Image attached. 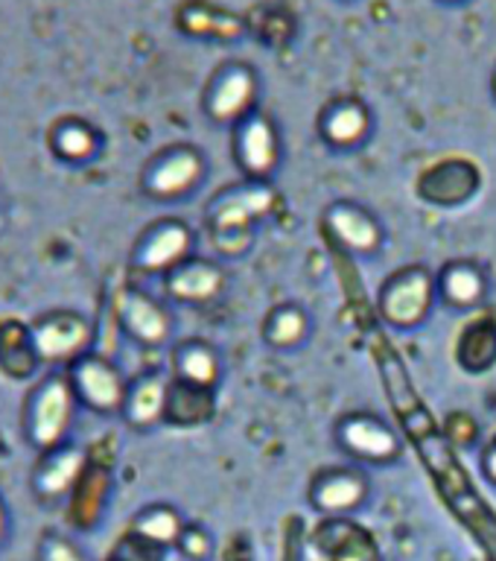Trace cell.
I'll list each match as a JSON object with an SVG mask.
<instances>
[{
	"label": "cell",
	"instance_id": "7",
	"mask_svg": "<svg viewBox=\"0 0 496 561\" xmlns=\"http://www.w3.org/2000/svg\"><path fill=\"white\" fill-rule=\"evenodd\" d=\"M371 497V480L359 465H327L307 482V503L322 517H354Z\"/></svg>",
	"mask_w": 496,
	"mask_h": 561
},
{
	"label": "cell",
	"instance_id": "19",
	"mask_svg": "<svg viewBox=\"0 0 496 561\" xmlns=\"http://www.w3.org/2000/svg\"><path fill=\"white\" fill-rule=\"evenodd\" d=\"M88 471V456L82 447L61 445L47 454V462L35 471L33 489L44 503H56L61 497H70L79 480Z\"/></svg>",
	"mask_w": 496,
	"mask_h": 561
},
{
	"label": "cell",
	"instance_id": "14",
	"mask_svg": "<svg viewBox=\"0 0 496 561\" xmlns=\"http://www.w3.org/2000/svg\"><path fill=\"white\" fill-rule=\"evenodd\" d=\"M254 100H257V77L252 68L231 65L219 70L205 91V114L219 126H237L254 112Z\"/></svg>",
	"mask_w": 496,
	"mask_h": 561
},
{
	"label": "cell",
	"instance_id": "22",
	"mask_svg": "<svg viewBox=\"0 0 496 561\" xmlns=\"http://www.w3.org/2000/svg\"><path fill=\"white\" fill-rule=\"evenodd\" d=\"M313 333V316L298 301H280L266 310L261 322V340L272 351H298Z\"/></svg>",
	"mask_w": 496,
	"mask_h": 561
},
{
	"label": "cell",
	"instance_id": "4",
	"mask_svg": "<svg viewBox=\"0 0 496 561\" xmlns=\"http://www.w3.org/2000/svg\"><path fill=\"white\" fill-rule=\"evenodd\" d=\"M205 179H208L205 152L193 144H173L149 161L140 187L149 199L178 202L199 191Z\"/></svg>",
	"mask_w": 496,
	"mask_h": 561
},
{
	"label": "cell",
	"instance_id": "23",
	"mask_svg": "<svg viewBox=\"0 0 496 561\" xmlns=\"http://www.w3.org/2000/svg\"><path fill=\"white\" fill-rule=\"evenodd\" d=\"M455 363L468 375L480 377L496 368V319L480 316L462 328L455 340Z\"/></svg>",
	"mask_w": 496,
	"mask_h": 561
},
{
	"label": "cell",
	"instance_id": "1",
	"mask_svg": "<svg viewBox=\"0 0 496 561\" xmlns=\"http://www.w3.org/2000/svg\"><path fill=\"white\" fill-rule=\"evenodd\" d=\"M278 205V193L272 182L226 184L205 208L210 245L217 257H245L257 240V222L269 217Z\"/></svg>",
	"mask_w": 496,
	"mask_h": 561
},
{
	"label": "cell",
	"instance_id": "28",
	"mask_svg": "<svg viewBox=\"0 0 496 561\" xmlns=\"http://www.w3.org/2000/svg\"><path fill=\"white\" fill-rule=\"evenodd\" d=\"M380 371H383V383L385 392H389V401H392L394 412L403 419H410L412 412H418L424 403H420L418 392H415V386L410 380V371L403 366V359L397 354H389L385 351L383 357H380Z\"/></svg>",
	"mask_w": 496,
	"mask_h": 561
},
{
	"label": "cell",
	"instance_id": "16",
	"mask_svg": "<svg viewBox=\"0 0 496 561\" xmlns=\"http://www.w3.org/2000/svg\"><path fill=\"white\" fill-rule=\"evenodd\" d=\"M438 301L459 313L480 310L491 296V278L485 266L473 257H453L436 272Z\"/></svg>",
	"mask_w": 496,
	"mask_h": 561
},
{
	"label": "cell",
	"instance_id": "25",
	"mask_svg": "<svg viewBox=\"0 0 496 561\" xmlns=\"http://www.w3.org/2000/svg\"><path fill=\"white\" fill-rule=\"evenodd\" d=\"M112 477L100 465H88L85 477L70 494V524L77 529H94L103 520L105 503H108Z\"/></svg>",
	"mask_w": 496,
	"mask_h": 561
},
{
	"label": "cell",
	"instance_id": "8",
	"mask_svg": "<svg viewBox=\"0 0 496 561\" xmlns=\"http://www.w3.org/2000/svg\"><path fill=\"white\" fill-rule=\"evenodd\" d=\"M482 173L473 158L447 156L427 164L415 179V196L432 208H462L480 193Z\"/></svg>",
	"mask_w": 496,
	"mask_h": 561
},
{
	"label": "cell",
	"instance_id": "30",
	"mask_svg": "<svg viewBox=\"0 0 496 561\" xmlns=\"http://www.w3.org/2000/svg\"><path fill=\"white\" fill-rule=\"evenodd\" d=\"M164 547H158V543L147 541V538H140L138 533L129 529V533L117 538L108 561H164Z\"/></svg>",
	"mask_w": 496,
	"mask_h": 561
},
{
	"label": "cell",
	"instance_id": "5",
	"mask_svg": "<svg viewBox=\"0 0 496 561\" xmlns=\"http://www.w3.org/2000/svg\"><path fill=\"white\" fill-rule=\"evenodd\" d=\"M231 158L240 175L249 182H272L284 161V138L275 121L252 112L237 123L231 135Z\"/></svg>",
	"mask_w": 496,
	"mask_h": 561
},
{
	"label": "cell",
	"instance_id": "13",
	"mask_svg": "<svg viewBox=\"0 0 496 561\" xmlns=\"http://www.w3.org/2000/svg\"><path fill=\"white\" fill-rule=\"evenodd\" d=\"M33 348L38 359L44 363H77L79 357H85L94 328L85 316L73 313V310H61V313H50L47 319L33 328Z\"/></svg>",
	"mask_w": 496,
	"mask_h": 561
},
{
	"label": "cell",
	"instance_id": "10",
	"mask_svg": "<svg viewBox=\"0 0 496 561\" xmlns=\"http://www.w3.org/2000/svg\"><path fill=\"white\" fill-rule=\"evenodd\" d=\"M196 254V231L191 222L178 217H164L140 234L135 252H131V266L143 275H161L175 270L178 263Z\"/></svg>",
	"mask_w": 496,
	"mask_h": 561
},
{
	"label": "cell",
	"instance_id": "3",
	"mask_svg": "<svg viewBox=\"0 0 496 561\" xmlns=\"http://www.w3.org/2000/svg\"><path fill=\"white\" fill-rule=\"evenodd\" d=\"M333 442L354 465L385 468L403 456V436L392 421L368 410L345 412L333 424Z\"/></svg>",
	"mask_w": 496,
	"mask_h": 561
},
{
	"label": "cell",
	"instance_id": "33",
	"mask_svg": "<svg viewBox=\"0 0 496 561\" xmlns=\"http://www.w3.org/2000/svg\"><path fill=\"white\" fill-rule=\"evenodd\" d=\"M445 436L450 438V445L453 447H473L480 442V424L473 419L471 412L455 410L450 412L445 419Z\"/></svg>",
	"mask_w": 496,
	"mask_h": 561
},
{
	"label": "cell",
	"instance_id": "9",
	"mask_svg": "<svg viewBox=\"0 0 496 561\" xmlns=\"http://www.w3.org/2000/svg\"><path fill=\"white\" fill-rule=\"evenodd\" d=\"M322 228L331 243L350 257H374L383 252L385 228L374 210L362 202L336 199L322 210Z\"/></svg>",
	"mask_w": 496,
	"mask_h": 561
},
{
	"label": "cell",
	"instance_id": "36",
	"mask_svg": "<svg viewBox=\"0 0 496 561\" xmlns=\"http://www.w3.org/2000/svg\"><path fill=\"white\" fill-rule=\"evenodd\" d=\"M9 512H7V506H3V500H0V547H3V543H7V538H9Z\"/></svg>",
	"mask_w": 496,
	"mask_h": 561
},
{
	"label": "cell",
	"instance_id": "6",
	"mask_svg": "<svg viewBox=\"0 0 496 561\" xmlns=\"http://www.w3.org/2000/svg\"><path fill=\"white\" fill-rule=\"evenodd\" d=\"M77 401L79 398L73 392L70 377L53 375L35 389L33 401H30V415H26V427H30V442L38 450L50 454V450L61 447L70 424H73Z\"/></svg>",
	"mask_w": 496,
	"mask_h": 561
},
{
	"label": "cell",
	"instance_id": "12",
	"mask_svg": "<svg viewBox=\"0 0 496 561\" xmlns=\"http://www.w3.org/2000/svg\"><path fill=\"white\" fill-rule=\"evenodd\" d=\"M70 383L73 392L88 410L94 412H123L126 394H129V380L123 377V371L114 366L112 359L100 357V354H85L73 363L70 371Z\"/></svg>",
	"mask_w": 496,
	"mask_h": 561
},
{
	"label": "cell",
	"instance_id": "18",
	"mask_svg": "<svg viewBox=\"0 0 496 561\" xmlns=\"http://www.w3.org/2000/svg\"><path fill=\"white\" fill-rule=\"evenodd\" d=\"M315 547L327 561H380L374 538L354 517H324L313 533Z\"/></svg>",
	"mask_w": 496,
	"mask_h": 561
},
{
	"label": "cell",
	"instance_id": "32",
	"mask_svg": "<svg viewBox=\"0 0 496 561\" xmlns=\"http://www.w3.org/2000/svg\"><path fill=\"white\" fill-rule=\"evenodd\" d=\"M184 30H191L196 35H237L240 33V21L210 15V9H187Z\"/></svg>",
	"mask_w": 496,
	"mask_h": 561
},
{
	"label": "cell",
	"instance_id": "20",
	"mask_svg": "<svg viewBox=\"0 0 496 561\" xmlns=\"http://www.w3.org/2000/svg\"><path fill=\"white\" fill-rule=\"evenodd\" d=\"M173 380H182V383L201 386V389H217L219 380H222V357H219V348L214 342L199 340H182L173 348Z\"/></svg>",
	"mask_w": 496,
	"mask_h": 561
},
{
	"label": "cell",
	"instance_id": "11",
	"mask_svg": "<svg viewBox=\"0 0 496 561\" xmlns=\"http://www.w3.org/2000/svg\"><path fill=\"white\" fill-rule=\"evenodd\" d=\"M228 287V272L219 257L191 254L164 275V293L170 301L184 307L217 305Z\"/></svg>",
	"mask_w": 496,
	"mask_h": 561
},
{
	"label": "cell",
	"instance_id": "34",
	"mask_svg": "<svg viewBox=\"0 0 496 561\" xmlns=\"http://www.w3.org/2000/svg\"><path fill=\"white\" fill-rule=\"evenodd\" d=\"M38 561H88L85 552L79 550L77 543L65 538V535H44V541L38 543Z\"/></svg>",
	"mask_w": 496,
	"mask_h": 561
},
{
	"label": "cell",
	"instance_id": "24",
	"mask_svg": "<svg viewBox=\"0 0 496 561\" xmlns=\"http://www.w3.org/2000/svg\"><path fill=\"white\" fill-rule=\"evenodd\" d=\"M217 415V389L173 380L166 394L164 424L173 427H205Z\"/></svg>",
	"mask_w": 496,
	"mask_h": 561
},
{
	"label": "cell",
	"instance_id": "21",
	"mask_svg": "<svg viewBox=\"0 0 496 561\" xmlns=\"http://www.w3.org/2000/svg\"><path fill=\"white\" fill-rule=\"evenodd\" d=\"M170 383H173V377L158 375V371L135 377L129 383L126 403H123V419L129 421L135 430H149L155 427V424H164Z\"/></svg>",
	"mask_w": 496,
	"mask_h": 561
},
{
	"label": "cell",
	"instance_id": "15",
	"mask_svg": "<svg viewBox=\"0 0 496 561\" xmlns=\"http://www.w3.org/2000/svg\"><path fill=\"white\" fill-rule=\"evenodd\" d=\"M117 319L123 331L147 348H161L173 336V313L143 289H123L117 298Z\"/></svg>",
	"mask_w": 496,
	"mask_h": 561
},
{
	"label": "cell",
	"instance_id": "2",
	"mask_svg": "<svg viewBox=\"0 0 496 561\" xmlns=\"http://www.w3.org/2000/svg\"><path fill=\"white\" fill-rule=\"evenodd\" d=\"M436 301V272L424 263H406L389 272L377 289V316L392 331L410 333L427 322Z\"/></svg>",
	"mask_w": 496,
	"mask_h": 561
},
{
	"label": "cell",
	"instance_id": "29",
	"mask_svg": "<svg viewBox=\"0 0 496 561\" xmlns=\"http://www.w3.org/2000/svg\"><path fill=\"white\" fill-rule=\"evenodd\" d=\"M453 508L473 526V529H476L482 547L488 550L491 561H496V517L488 515V508L482 506L480 497H476V491L459 500V503H453Z\"/></svg>",
	"mask_w": 496,
	"mask_h": 561
},
{
	"label": "cell",
	"instance_id": "17",
	"mask_svg": "<svg viewBox=\"0 0 496 561\" xmlns=\"http://www.w3.org/2000/svg\"><path fill=\"white\" fill-rule=\"evenodd\" d=\"M371 131H374V117L368 112V105L357 96L333 100L319 114V138L331 149H339V152H354V149L366 147Z\"/></svg>",
	"mask_w": 496,
	"mask_h": 561
},
{
	"label": "cell",
	"instance_id": "35",
	"mask_svg": "<svg viewBox=\"0 0 496 561\" xmlns=\"http://www.w3.org/2000/svg\"><path fill=\"white\" fill-rule=\"evenodd\" d=\"M480 468L485 473V480L496 489V436L485 442V447L480 450Z\"/></svg>",
	"mask_w": 496,
	"mask_h": 561
},
{
	"label": "cell",
	"instance_id": "26",
	"mask_svg": "<svg viewBox=\"0 0 496 561\" xmlns=\"http://www.w3.org/2000/svg\"><path fill=\"white\" fill-rule=\"evenodd\" d=\"M187 520L182 517V512L170 503H149L135 515V520L129 524L131 533H138L140 538L164 547V550H173L178 538H182Z\"/></svg>",
	"mask_w": 496,
	"mask_h": 561
},
{
	"label": "cell",
	"instance_id": "31",
	"mask_svg": "<svg viewBox=\"0 0 496 561\" xmlns=\"http://www.w3.org/2000/svg\"><path fill=\"white\" fill-rule=\"evenodd\" d=\"M175 550L191 561H210V556L217 550V541H214L210 529H205L201 524H187L178 543H175Z\"/></svg>",
	"mask_w": 496,
	"mask_h": 561
},
{
	"label": "cell",
	"instance_id": "27",
	"mask_svg": "<svg viewBox=\"0 0 496 561\" xmlns=\"http://www.w3.org/2000/svg\"><path fill=\"white\" fill-rule=\"evenodd\" d=\"M53 149L70 164H85L100 152V135L85 121H65L53 131Z\"/></svg>",
	"mask_w": 496,
	"mask_h": 561
},
{
	"label": "cell",
	"instance_id": "37",
	"mask_svg": "<svg viewBox=\"0 0 496 561\" xmlns=\"http://www.w3.org/2000/svg\"><path fill=\"white\" fill-rule=\"evenodd\" d=\"M494 91H496V77H494Z\"/></svg>",
	"mask_w": 496,
	"mask_h": 561
}]
</instances>
